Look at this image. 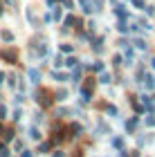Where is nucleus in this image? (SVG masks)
I'll list each match as a JSON object with an SVG mask.
<instances>
[{
  "label": "nucleus",
  "instance_id": "obj_1",
  "mask_svg": "<svg viewBox=\"0 0 155 157\" xmlns=\"http://www.w3.org/2000/svg\"><path fill=\"white\" fill-rule=\"evenodd\" d=\"M29 76H32V81H34V83H38V78H41V74L36 72V70H32V72H29Z\"/></svg>",
  "mask_w": 155,
  "mask_h": 157
}]
</instances>
